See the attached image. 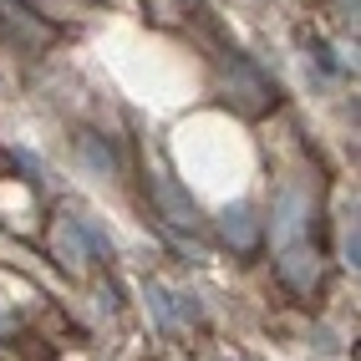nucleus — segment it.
I'll return each mask as SVG.
<instances>
[{
	"label": "nucleus",
	"mask_w": 361,
	"mask_h": 361,
	"mask_svg": "<svg viewBox=\"0 0 361 361\" xmlns=\"http://www.w3.org/2000/svg\"><path fill=\"white\" fill-rule=\"evenodd\" d=\"M224 229H234V239H239V245H250V239H255V224H250V214H245V209L224 214Z\"/></svg>",
	"instance_id": "nucleus-1"
}]
</instances>
